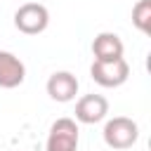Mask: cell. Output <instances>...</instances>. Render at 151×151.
<instances>
[{
  "label": "cell",
  "mask_w": 151,
  "mask_h": 151,
  "mask_svg": "<svg viewBox=\"0 0 151 151\" xmlns=\"http://www.w3.org/2000/svg\"><path fill=\"white\" fill-rule=\"evenodd\" d=\"M101 134H104L106 146H111L116 151H123V149H130V146L137 144V139H139V125L132 118H127V116H116V118L106 120Z\"/></svg>",
  "instance_id": "6da1fadb"
},
{
  "label": "cell",
  "mask_w": 151,
  "mask_h": 151,
  "mask_svg": "<svg viewBox=\"0 0 151 151\" xmlns=\"http://www.w3.org/2000/svg\"><path fill=\"white\" fill-rule=\"evenodd\" d=\"M47 24H50V12L40 2H24L14 12V26H17V31H21L26 35L42 33L47 28Z\"/></svg>",
  "instance_id": "7a4b0ae2"
},
{
  "label": "cell",
  "mask_w": 151,
  "mask_h": 151,
  "mask_svg": "<svg viewBox=\"0 0 151 151\" xmlns=\"http://www.w3.org/2000/svg\"><path fill=\"white\" fill-rule=\"evenodd\" d=\"M90 76L101 87H120L130 78V64L120 57L113 61H92Z\"/></svg>",
  "instance_id": "3957f363"
},
{
  "label": "cell",
  "mask_w": 151,
  "mask_h": 151,
  "mask_svg": "<svg viewBox=\"0 0 151 151\" xmlns=\"http://www.w3.org/2000/svg\"><path fill=\"white\" fill-rule=\"evenodd\" d=\"M45 151H78V125L73 118H59L52 123Z\"/></svg>",
  "instance_id": "277c9868"
},
{
  "label": "cell",
  "mask_w": 151,
  "mask_h": 151,
  "mask_svg": "<svg viewBox=\"0 0 151 151\" xmlns=\"http://www.w3.org/2000/svg\"><path fill=\"white\" fill-rule=\"evenodd\" d=\"M109 113V101L101 94H83L76 101V120L85 123V125H94L99 120H104Z\"/></svg>",
  "instance_id": "5b68a950"
},
{
  "label": "cell",
  "mask_w": 151,
  "mask_h": 151,
  "mask_svg": "<svg viewBox=\"0 0 151 151\" xmlns=\"http://www.w3.org/2000/svg\"><path fill=\"white\" fill-rule=\"evenodd\" d=\"M47 94L59 101V104H66V101H73L76 94H78V78L71 73V71H57L47 78Z\"/></svg>",
  "instance_id": "8992f818"
},
{
  "label": "cell",
  "mask_w": 151,
  "mask_h": 151,
  "mask_svg": "<svg viewBox=\"0 0 151 151\" xmlns=\"http://www.w3.org/2000/svg\"><path fill=\"white\" fill-rule=\"evenodd\" d=\"M24 78H26L24 61L12 52L0 50V87L2 90H14L24 83Z\"/></svg>",
  "instance_id": "52a82bcc"
},
{
  "label": "cell",
  "mask_w": 151,
  "mask_h": 151,
  "mask_svg": "<svg viewBox=\"0 0 151 151\" xmlns=\"http://www.w3.org/2000/svg\"><path fill=\"white\" fill-rule=\"evenodd\" d=\"M125 52L123 47V40L116 35V33H99L94 35L92 40V54H94V61H113V59H120Z\"/></svg>",
  "instance_id": "ba28073f"
},
{
  "label": "cell",
  "mask_w": 151,
  "mask_h": 151,
  "mask_svg": "<svg viewBox=\"0 0 151 151\" xmlns=\"http://www.w3.org/2000/svg\"><path fill=\"white\" fill-rule=\"evenodd\" d=\"M132 24L142 33H151V0H137V5L132 7Z\"/></svg>",
  "instance_id": "9c48e42d"
}]
</instances>
